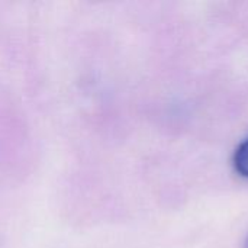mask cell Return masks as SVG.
<instances>
[{
    "instance_id": "obj_1",
    "label": "cell",
    "mask_w": 248,
    "mask_h": 248,
    "mask_svg": "<svg viewBox=\"0 0 248 248\" xmlns=\"http://www.w3.org/2000/svg\"><path fill=\"white\" fill-rule=\"evenodd\" d=\"M234 167L243 177L248 179V138L238 145L234 153Z\"/></svg>"
}]
</instances>
